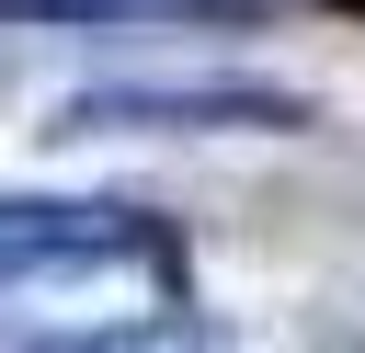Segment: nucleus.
Returning <instances> with one entry per match:
<instances>
[{"label":"nucleus","mask_w":365,"mask_h":353,"mask_svg":"<svg viewBox=\"0 0 365 353\" xmlns=\"http://www.w3.org/2000/svg\"><path fill=\"white\" fill-rule=\"evenodd\" d=\"M80 273H182L171 216L114 205V194H0V296L23 285H80Z\"/></svg>","instance_id":"1"},{"label":"nucleus","mask_w":365,"mask_h":353,"mask_svg":"<svg viewBox=\"0 0 365 353\" xmlns=\"http://www.w3.org/2000/svg\"><path fill=\"white\" fill-rule=\"evenodd\" d=\"M319 102L274 80H103L57 102V137H308Z\"/></svg>","instance_id":"2"},{"label":"nucleus","mask_w":365,"mask_h":353,"mask_svg":"<svg viewBox=\"0 0 365 353\" xmlns=\"http://www.w3.org/2000/svg\"><path fill=\"white\" fill-rule=\"evenodd\" d=\"M297 0H0V34H137V23H285Z\"/></svg>","instance_id":"3"},{"label":"nucleus","mask_w":365,"mask_h":353,"mask_svg":"<svg viewBox=\"0 0 365 353\" xmlns=\"http://www.w3.org/2000/svg\"><path fill=\"white\" fill-rule=\"evenodd\" d=\"M34 353H217V330H205V319H182V307H160V319H103V330H57V342H34Z\"/></svg>","instance_id":"4"},{"label":"nucleus","mask_w":365,"mask_h":353,"mask_svg":"<svg viewBox=\"0 0 365 353\" xmlns=\"http://www.w3.org/2000/svg\"><path fill=\"white\" fill-rule=\"evenodd\" d=\"M331 11H342V23H365V0H331Z\"/></svg>","instance_id":"5"}]
</instances>
